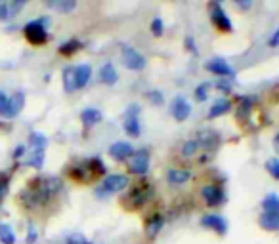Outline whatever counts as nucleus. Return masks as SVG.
Listing matches in <instances>:
<instances>
[{
    "mask_svg": "<svg viewBox=\"0 0 279 244\" xmlns=\"http://www.w3.org/2000/svg\"><path fill=\"white\" fill-rule=\"evenodd\" d=\"M46 6L59 14H69L77 8V2L75 0H50V2H46Z\"/></svg>",
    "mask_w": 279,
    "mask_h": 244,
    "instance_id": "obj_26",
    "label": "nucleus"
},
{
    "mask_svg": "<svg viewBox=\"0 0 279 244\" xmlns=\"http://www.w3.org/2000/svg\"><path fill=\"white\" fill-rule=\"evenodd\" d=\"M8 101H10V98L4 92H0V117H6V113H8Z\"/></svg>",
    "mask_w": 279,
    "mask_h": 244,
    "instance_id": "obj_39",
    "label": "nucleus"
},
{
    "mask_svg": "<svg viewBox=\"0 0 279 244\" xmlns=\"http://www.w3.org/2000/svg\"><path fill=\"white\" fill-rule=\"evenodd\" d=\"M81 50H83V42L77 40V38H71V40L63 42V44L59 46L57 52L61 53V55H65V57H71V55H75V53L81 52Z\"/></svg>",
    "mask_w": 279,
    "mask_h": 244,
    "instance_id": "obj_27",
    "label": "nucleus"
},
{
    "mask_svg": "<svg viewBox=\"0 0 279 244\" xmlns=\"http://www.w3.org/2000/svg\"><path fill=\"white\" fill-rule=\"evenodd\" d=\"M151 33H153V36H163V33H165V23H163V19L155 18L151 21Z\"/></svg>",
    "mask_w": 279,
    "mask_h": 244,
    "instance_id": "obj_37",
    "label": "nucleus"
},
{
    "mask_svg": "<svg viewBox=\"0 0 279 244\" xmlns=\"http://www.w3.org/2000/svg\"><path fill=\"white\" fill-rule=\"evenodd\" d=\"M25 107V94L23 92H16L10 101H8V113H6V119H16L19 113L23 111Z\"/></svg>",
    "mask_w": 279,
    "mask_h": 244,
    "instance_id": "obj_20",
    "label": "nucleus"
},
{
    "mask_svg": "<svg viewBox=\"0 0 279 244\" xmlns=\"http://www.w3.org/2000/svg\"><path fill=\"white\" fill-rule=\"evenodd\" d=\"M231 107H233V103H231L229 99H226V98L216 99V101L212 103V107L209 109V119H218V117H224V115H227V113L231 111Z\"/></svg>",
    "mask_w": 279,
    "mask_h": 244,
    "instance_id": "obj_23",
    "label": "nucleus"
},
{
    "mask_svg": "<svg viewBox=\"0 0 279 244\" xmlns=\"http://www.w3.org/2000/svg\"><path fill=\"white\" fill-rule=\"evenodd\" d=\"M216 86H218V90H224L226 94L231 90V86H229V84H226V82H220V80H218V84H216Z\"/></svg>",
    "mask_w": 279,
    "mask_h": 244,
    "instance_id": "obj_46",
    "label": "nucleus"
},
{
    "mask_svg": "<svg viewBox=\"0 0 279 244\" xmlns=\"http://www.w3.org/2000/svg\"><path fill=\"white\" fill-rule=\"evenodd\" d=\"M252 103H254V99H252L251 96H243V98H239V99H237V103H235V119H237L239 122L247 121V119L251 117Z\"/></svg>",
    "mask_w": 279,
    "mask_h": 244,
    "instance_id": "obj_17",
    "label": "nucleus"
},
{
    "mask_svg": "<svg viewBox=\"0 0 279 244\" xmlns=\"http://www.w3.org/2000/svg\"><path fill=\"white\" fill-rule=\"evenodd\" d=\"M186 48L192 50V53H197V48H195V42H193L192 36H186Z\"/></svg>",
    "mask_w": 279,
    "mask_h": 244,
    "instance_id": "obj_45",
    "label": "nucleus"
},
{
    "mask_svg": "<svg viewBox=\"0 0 279 244\" xmlns=\"http://www.w3.org/2000/svg\"><path fill=\"white\" fill-rule=\"evenodd\" d=\"M268 44H270L272 48H278L279 46V27L274 31V33H272V36L268 38Z\"/></svg>",
    "mask_w": 279,
    "mask_h": 244,
    "instance_id": "obj_41",
    "label": "nucleus"
},
{
    "mask_svg": "<svg viewBox=\"0 0 279 244\" xmlns=\"http://www.w3.org/2000/svg\"><path fill=\"white\" fill-rule=\"evenodd\" d=\"M163 225H165V216L161 212H151L145 218V235H147V239L153 241L159 233H161Z\"/></svg>",
    "mask_w": 279,
    "mask_h": 244,
    "instance_id": "obj_15",
    "label": "nucleus"
},
{
    "mask_svg": "<svg viewBox=\"0 0 279 244\" xmlns=\"http://www.w3.org/2000/svg\"><path fill=\"white\" fill-rule=\"evenodd\" d=\"M23 155H25V145H18V147L14 149V155H12V157L18 160V158H21Z\"/></svg>",
    "mask_w": 279,
    "mask_h": 244,
    "instance_id": "obj_44",
    "label": "nucleus"
},
{
    "mask_svg": "<svg viewBox=\"0 0 279 244\" xmlns=\"http://www.w3.org/2000/svg\"><path fill=\"white\" fill-rule=\"evenodd\" d=\"M0 126H2V124H0Z\"/></svg>",
    "mask_w": 279,
    "mask_h": 244,
    "instance_id": "obj_49",
    "label": "nucleus"
},
{
    "mask_svg": "<svg viewBox=\"0 0 279 244\" xmlns=\"http://www.w3.org/2000/svg\"><path fill=\"white\" fill-rule=\"evenodd\" d=\"M8 18H10V4L0 0V21H6Z\"/></svg>",
    "mask_w": 279,
    "mask_h": 244,
    "instance_id": "obj_40",
    "label": "nucleus"
},
{
    "mask_svg": "<svg viewBox=\"0 0 279 244\" xmlns=\"http://www.w3.org/2000/svg\"><path fill=\"white\" fill-rule=\"evenodd\" d=\"M197 143H199V149H205L207 153H214L220 145V136L214 130H203L197 136Z\"/></svg>",
    "mask_w": 279,
    "mask_h": 244,
    "instance_id": "obj_13",
    "label": "nucleus"
},
{
    "mask_svg": "<svg viewBox=\"0 0 279 244\" xmlns=\"http://www.w3.org/2000/svg\"><path fill=\"white\" fill-rule=\"evenodd\" d=\"M100 80L104 84H107V86H113V84L119 82V73H117L115 65L111 61H107V63L102 65V69H100Z\"/></svg>",
    "mask_w": 279,
    "mask_h": 244,
    "instance_id": "obj_22",
    "label": "nucleus"
},
{
    "mask_svg": "<svg viewBox=\"0 0 279 244\" xmlns=\"http://www.w3.org/2000/svg\"><path fill=\"white\" fill-rule=\"evenodd\" d=\"M266 170L274 179H279V158H272L266 162Z\"/></svg>",
    "mask_w": 279,
    "mask_h": 244,
    "instance_id": "obj_36",
    "label": "nucleus"
},
{
    "mask_svg": "<svg viewBox=\"0 0 279 244\" xmlns=\"http://www.w3.org/2000/svg\"><path fill=\"white\" fill-rule=\"evenodd\" d=\"M153 193H155V187L149 179L141 177L138 181H134L130 187H128V193L122 195V208L128 210V212H138L141 210L147 202L149 198H153Z\"/></svg>",
    "mask_w": 279,
    "mask_h": 244,
    "instance_id": "obj_2",
    "label": "nucleus"
},
{
    "mask_svg": "<svg viewBox=\"0 0 279 244\" xmlns=\"http://www.w3.org/2000/svg\"><path fill=\"white\" fill-rule=\"evenodd\" d=\"M258 225L264 231H279V214L274 212H264L258 218Z\"/></svg>",
    "mask_w": 279,
    "mask_h": 244,
    "instance_id": "obj_24",
    "label": "nucleus"
},
{
    "mask_svg": "<svg viewBox=\"0 0 279 244\" xmlns=\"http://www.w3.org/2000/svg\"><path fill=\"white\" fill-rule=\"evenodd\" d=\"M81 122H83L86 128L96 126L98 122H102V111L96 109V107H86V109L81 113Z\"/></svg>",
    "mask_w": 279,
    "mask_h": 244,
    "instance_id": "obj_25",
    "label": "nucleus"
},
{
    "mask_svg": "<svg viewBox=\"0 0 279 244\" xmlns=\"http://www.w3.org/2000/svg\"><path fill=\"white\" fill-rule=\"evenodd\" d=\"M86 164H88L90 177H92V183H94V181H98V179H102V177L105 175V172H107V166H105V162L100 157L86 158Z\"/></svg>",
    "mask_w": 279,
    "mask_h": 244,
    "instance_id": "obj_19",
    "label": "nucleus"
},
{
    "mask_svg": "<svg viewBox=\"0 0 279 244\" xmlns=\"http://www.w3.org/2000/svg\"><path fill=\"white\" fill-rule=\"evenodd\" d=\"M201 196L205 200V204L210 208H216V206H222L226 202V191L222 185L218 183H209L201 189Z\"/></svg>",
    "mask_w": 279,
    "mask_h": 244,
    "instance_id": "obj_7",
    "label": "nucleus"
},
{
    "mask_svg": "<svg viewBox=\"0 0 279 244\" xmlns=\"http://www.w3.org/2000/svg\"><path fill=\"white\" fill-rule=\"evenodd\" d=\"M124 132L128 138H140L141 134V126H140V107L138 105H130L126 109V117H124V124H122Z\"/></svg>",
    "mask_w": 279,
    "mask_h": 244,
    "instance_id": "obj_8",
    "label": "nucleus"
},
{
    "mask_svg": "<svg viewBox=\"0 0 279 244\" xmlns=\"http://www.w3.org/2000/svg\"><path fill=\"white\" fill-rule=\"evenodd\" d=\"M25 6V2L23 0H19V2H14V4H10V16H16L19 10Z\"/></svg>",
    "mask_w": 279,
    "mask_h": 244,
    "instance_id": "obj_42",
    "label": "nucleus"
},
{
    "mask_svg": "<svg viewBox=\"0 0 279 244\" xmlns=\"http://www.w3.org/2000/svg\"><path fill=\"white\" fill-rule=\"evenodd\" d=\"M67 175H69V179L77 181V183H92V177H90V172H88L86 158L71 164L69 170H67Z\"/></svg>",
    "mask_w": 279,
    "mask_h": 244,
    "instance_id": "obj_12",
    "label": "nucleus"
},
{
    "mask_svg": "<svg viewBox=\"0 0 279 244\" xmlns=\"http://www.w3.org/2000/svg\"><path fill=\"white\" fill-rule=\"evenodd\" d=\"M59 191H61V181L57 177H35L19 193V202L25 210L36 212L46 208Z\"/></svg>",
    "mask_w": 279,
    "mask_h": 244,
    "instance_id": "obj_1",
    "label": "nucleus"
},
{
    "mask_svg": "<svg viewBox=\"0 0 279 244\" xmlns=\"http://www.w3.org/2000/svg\"><path fill=\"white\" fill-rule=\"evenodd\" d=\"M27 164L33 168H42L44 164V151H33L31 157L27 158Z\"/></svg>",
    "mask_w": 279,
    "mask_h": 244,
    "instance_id": "obj_35",
    "label": "nucleus"
},
{
    "mask_svg": "<svg viewBox=\"0 0 279 244\" xmlns=\"http://www.w3.org/2000/svg\"><path fill=\"white\" fill-rule=\"evenodd\" d=\"M132 153H134V147L128 141H117V143H113L109 147V155L117 162H126L128 158L132 157Z\"/></svg>",
    "mask_w": 279,
    "mask_h": 244,
    "instance_id": "obj_16",
    "label": "nucleus"
},
{
    "mask_svg": "<svg viewBox=\"0 0 279 244\" xmlns=\"http://www.w3.org/2000/svg\"><path fill=\"white\" fill-rule=\"evenodd\" d=\"M147 98L151 99V103L153 105H163V101H165V96H163L159 90H151V92L147 94Z\"/></svg>",
    "mask_w": 279,
    "mask_h": 244,
    "instance_id": "obj_38",
    "label": "nucleus"
},
{
    "mask_svg": "<svg viewBox=\"0 0 279 244\" xmlns=\"http://www.w3.org/2000/svg\"><path fill=\"white\" fill-rule=\"evenodd\" d=\"M190 177H192V170L180 168V166L170 168V170L167 172V181H168L170 185H184V183L190 181Z\"/></svg>",
    "mask_w": 279,
    "mask_h": 244,
    "instance_id": "obj_18",
    "label": "nucleus"
},
{
    "mask_svg": "<svg viewBox=\"0 0 279 244\" xmlns=\"http://www.w3.org/2000/svg\"><path fill=\"white\" fill-rule=\"evenodd\" d=\"M274 147H276V151L279 153V134L276 136V138H274Z\"/></svg>",
    "mask_w": 279,
    "mask_h": 244,
    "instance_id": "obj_48",
    "label": "nucleus"
},
{
    "mask_svg": "<svg viewBox=\"0 0 279 244\" xmlns=\"http://www.w3.org/2000/svg\"><path fill=\"white\" fill-rule=\"evenodd\" d=\"M36 237H38V235H36V231L31 227V229H29V233H27V239H25V241H27V244H35Z\"/></svg>",
    "mask_w": 279,
    "mask_h": 244,
    "instance_id": "obj_43",
    "label": "nucleus"
},
{
    "mask_svg": "<svg viewBox=\"0 0 279 244\" xmlns=\"http://www.w3.org/2000/svg\"><path fill=\"white\" fill-rule=\"evenodd\" d=\"M48 23H50L48 18H38L25 23L23 35L27 38V42L33 44V46H44L48 42V38H50L48 36Z\"/></svg>",
    "mask_w": 279,
    "mask_h": 244,
    "instance_id": "obj_3",
    "label": "nucleus"
},
{
    "mask_svg": "<svg viewBox=\"0 0 279 244\" xmlns=\"http://www.w3.org/2000/svg\"><path fill=\"white\" fill-rule=\"evenodd\" d=\"M29 143H31V149H33V151H44L46 145H48V140H46L44 134L33 132V134L29 136Z\"/></svg>",
    "mask_w": 279,
    "mask_h": 244,
    "instance_id": "obj_29",
    "label": "nucleus"
},
{
    "mask_svg": "<svg viewBox=\"0 0 279 244\" xmlns=\"http://www.w3.org/2000/svg\"><path fill=\"white\" fill-rule=\"evenodd\" d=\"M199 151H201V149H199V143H197V140H188L184 145H182V157H186V158L195 157Z\"/></svg>",
    "mask_w": 279,
    "mask_h": 244,
    "instance_id": "obj_32",
    "label": "nucleus"
},
{
    "mask_svg": "<svg viewBox=\"0 0 279 244\" xmlns=\"http://www.w3.org/2000/svg\"><path fill=\"white\" fill-rule=\"evenodd\" d=\"M0 243L2 244H16V233L8 223H0Z\"/></svg>",
    "mask_w": 279,
    "mask_h": 244,
    "instance_id": "obj_30",
    "label": "nucleus"
},
{
    "mask_svg": "<svg viewBox=\"0 0 279 244\" xmlns=\"http://www.w3.org/2000/svg\"><path fill=\"white\" fill-rule=\"evenodd\" d=\"M121 55H122L124 67L130 71H141L147 65V59H145L136 48H132V46H122Z\"/></svg>",
    "mask_w": 279,
    "mask_h": 244,
    "instance_id": "obj_9",
    "label": "nucleus"
},
{
    "mask_svg": "<svg viewBox=\"0 0 279 244\" xmlns=\"http://www.w3.org/2000/svg\"><path fill=\"white\" fill-rule=\"evenodd\" d=\"M8 189H10V174L0 172V204L8 196Z\"/></svg>",
    "mask_w": 279,
    "mask_h": 244,
    "instance_id": "obj_34",
    "label": "nucleus"
},
{
    "mask_svg": "<svg viewBox=\"0 0 279 244\" xmlns=\"http://www.w3.org/2000/svg\"><path fill=\"white\" fill-rule=\"evenodd\" d=\"M237 6H239V8H251V6H252V2H251V0H247V2H237Z\"/></svg>",
    "mask_w": 279,
    "mask_h": 244,
    "instance_id": "obj_47",
    "label": "nucleus"
},
{
    "mask_svg": "<svg viewBox=\"0 0 279 244\" xmlns=\"http://www.w3.org/2000/svg\"><path fill=\"white\" fill-rule=\"evenodd\" d=\"M209 90H210V82H201L199 86L195 88V92H193L195 99H197L199 103L207 101V99H209Z\"/></svg>",
    "mask_w": 279,
    "mask_h": 244,
    "instance_id": "obj_33",
    "label": "nucleus"
},
{
    "mask_svg": "<svg viewBox=\"0 0 279 244\" xmlns=\"http://www.w3.org/2000/svg\"><path fill=\"white\" fill-rule=\"evenodd\" d=\"M262 208L264 212H274V214H279V196L278 195H268L264 200H262Z\"/></svg>",
    "mask_w": 279,
    "mask_h": 244,
    "instance_id": "obj_31",
    "label": "nucleus"
},
{
    "mask_svg": "<svg viewBox=\"0 0 279 244\" xmlns=\"http://www.w3.org/2000/svg\"><path fill=\"white\" fill-rule=\"evenodd\" d=\"M92 78V67L88 63H81L75 67V82H77V90H83L88 86Z\"/></svg>",
    "mask_w": 279,
    "mask_h": 244,
    "instance_id": "obj_21",
    "label": "nucleus"
},
{
    "mask_svg": "<svg viewBox=\"0 0 279 244\" xmlns=\"http://www.w3.org/2000/svg\"><path fill=\"white\" fill-rule=\"evenodd\" d=\"M170 113H172L174 121L184 122V121H188V119H190V115H192V105L188 103V99H186V98L176 96L174 101H172V107H170Z\"/></svg>",
    "mask_w": 279,
    "mask_h": 244,
    "instance_id": "obj_14",
    "label": "nucleus"
},
{
    "mask_svg": "<svg viewBox=\"0 0 279 244\" xmlns=\"http://www.w3.org/2000/svg\"><path fill=\"white\" fill-rule=\"evenodd\" d=\"M130 177L124 174H111L107 175L104 181L96 187V195L100 196V198H104V196H111V195H117V193L124 191V189H128L130 187Z\"/></svg>",
    "mask_w": 279,
    "mask_h": 244,
    "instance_id": "obj_4",
    "label": "nucleus"
},
{
    "mask_svg": "<svg viewBox=\"0 0 279 244\" xmlns=\"http://www.w3.org/2000/svg\"><path fill=\"white\" fill-rule=\"evenodd\" d=\"M209 16H210V23L212 27L222 33V35H229L233 31V25H231V19L226 14V10L222 8L220 2H210L209 4Z\"/></svg>",
    "mask_w": 279,
    "mask_h": 244,
    "instance_id": "obj_5",
    "label": "nucleus"
},
{
    "mask_svg": "<svg viewBox=\"0 0 279 244\" xmlns=\"http://www.w3.org/2000/svg\"><path fill=\"white\" fill-rule=\"evenodd\" d=\"M149 162H151L149 151L147 149H140V151H134L132 157L126 160V164H128L126 168H128L130 174L143 177V175L147 174V170H149Z\"/></svg>",
    "mask_w": 279,
    "mask_h": 244,
    "instance_id": "obj_6",
    "label": "nucleus"
},
{
    "mask_svg": "<svg viewBox=\"0 0 279 244\" xmlns=\"http://www.w3.org/2000/svg\"><path fill=\"white\" fill-rule=\"evenodd\" d=\"M205 69L212 73V74H216V76H220V78H233L235 76V69L224 61V59H220V57H212L209 59L207 63H205Z\"/></svg>",
    "mask_w": 279,
    "mask_h": 244,
    "instance_id": "obj_10",
    "label": "nucleus"
},
{
    "mask_svg": "<svg viewBox=\"0 0 279 244\" xmlns=\"http://www.w3.org/2000/svg\"><path fill=\"white\" fill-rule=\"evenodd\" d=\"M201 225L205 227V229L214 231L216 235H222V237L227 233V221L220 214H205L201 218Z\"/></svg>",
    "mask_w": 279,
    "mask_h": 244,
    "instance_id": "obj_11",
    "label": "nucleus"
},
{
    "mask_svg": "<svg viewBox=\"0 0 279 244\" xmlns=\"http://www.w3.org/2000/svg\"><path fill=\"white\" fill-rule=\"evenodd\" d=\"M61 80H63V90L67 94H73L77 90V82H75V67H65L61 73Z\"/></svg>",
    "mask_w": 279,
    "mask_h": 244,
    "instance_id": "obj_28",
    "label": "nucleus"
}]
</instances>
